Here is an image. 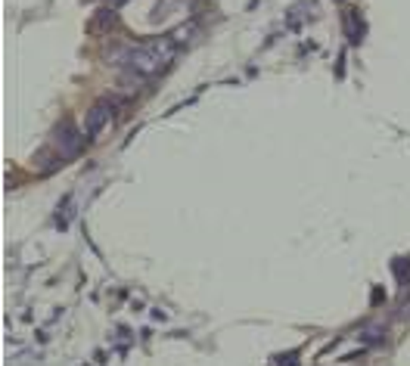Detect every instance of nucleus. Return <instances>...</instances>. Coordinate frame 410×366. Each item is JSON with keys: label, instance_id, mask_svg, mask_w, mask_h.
Instances as JSON below:
<instances>
[{"label": "nucleus", "instance_id": "nucleus-2", "mask_svg": "<svg viewBox=\"0 0 410 366\" xmlns=\"http://www.w3.org/2000/svg\"><path fill=\"white\" fill-rule=\"evenodd\" d=\"M109 121H112V103H97L88 112V121H84V130H88V137H100L102 130L109 128Z\"/></svg>", "mask_w": 410, "mask_h": 366}, {"label": "nucleus", "instance_id": "nucleus-1", "mask_svg": "<svg viewBox=\"0 0 410 366\" xmlns=\"http://www.w3.org/2000/svg\"><path fill=\"white\" fill-rule=\"evenodd\" d=\"M171 56H175V44L162 41V44H149V47H140V50H131L124 56V66L137 75H156L168 66Z\"/></svg>", "mask_w": 410, "mask_h": 366}]
</instances>
